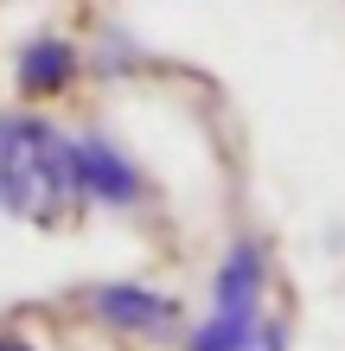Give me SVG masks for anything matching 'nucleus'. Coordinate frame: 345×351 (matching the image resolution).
Instances as JSON below:
<instances>
[{
	"instance_id": "1",
	"label": "nucleus",
	"mask_w": 345,
	"mask_h": 351,
	"mask_svg": "<svg viewBox=\"0 0 345 351\" xmlns=\"http://www.w3.org/2000/svg\"><path fill=\"white\" fill-rule=\"evenodd\" d=\"M77 141L58 134L45 115H0V211L38 230H58L84 211Z\"/></svg>"
},
{
	"instance_id": "3",
	"label": "nucleus",
	"mask_w": 345,
	"mask_h": 351,
	"mask_svg": "<svg viewBox=\"0 0 345 351\" xmlns=\"http://www.w3.org/2000/svg\"><path fill=\"white\" fill-rule=\"evenodd\" d=\"M77 173H84V198L90 204H141L147 198V179L121 147L96 134H77Z\"/></svg>"
},
{
	"instance_id": "2",
	"label": "nucleus",
	"mask_w": 345,
	"mask_h": 351,
	"mask_svg": "<svg viewBox=\"0 0 345 351\" xmlns=\"http://www.w3.org/2000/svg\"><path fill=\"white\" fill-rule=\"evenodd\" d=\"M262 294H269V262H262L256 243H237L217 262L211 319L192 332V351H288V332L262 306Z\"/></svg>"
},
{
	"instance_id": "4",
	"label": "nucleus",
	"mask_w": 345,
	"mask_h": 351,
	"mask_svg": "<svg viewBox=\"0 0 345 351\" xmlns=\"http://www.w3.org/2000/svg\"><path fill=\"white\" fill-rule=\"evenodd\" d=\"M90 306L103 313V326H121V332H167V319H173L167 294H154V287H134V281H109V287H96Z\"/></svg>"
},
{
	"instance_id": "5",
	"label": "nucleus",
	"mask_w": 345,
	"mask_h": 351,
	"mask_svg": "<svg viewBox=\"0 0 345 351\" xmlns=\"http://www.w3.org/2000/svg\"><path fill=\"white\" fill-rule=\"evenodd\" d=\"M19 90H32V96H58V90H71V77H77V45L71 38H58V32H38L19 45Z\"/></svg>"
},
{
	"instance_id": "6",
	"label": "nucleus",
	"mask_w": 345,
	"mask_h": 351,
	"mask_svg": "<svg viewBox=\"0 0 345 351\" xmlns=\"http://www.w3.org/2000/svg\"><path fill=\"white\" fill-rule=\"evenodd\" d=\"M0 351H32V345H19V339H7V332H0Z\"/></svg>"
}]
</instances>
